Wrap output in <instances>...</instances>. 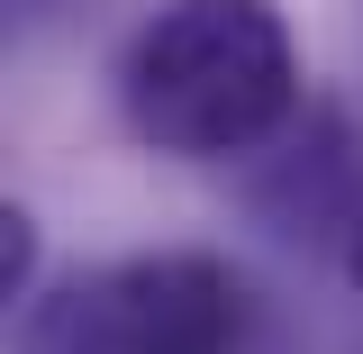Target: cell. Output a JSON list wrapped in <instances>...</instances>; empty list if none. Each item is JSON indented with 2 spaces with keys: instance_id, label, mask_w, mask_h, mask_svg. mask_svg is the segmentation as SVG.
I'll list each match as a JSON object with an SVG mask.
<instances>
[{
  "instance_id": "obj_4",
  "label": "cell",
  "mask_w": 363,
  "mask_h": 354,
  "mask_svg": "<svg viewBox=\"0 0 363 354\" xmlns=\"http://www.w3.org/2000/svg\"><path fill=\"white\" fill-rule=\"evenodd\" d=\"M345 272H354V300H363V209H354V227H345Z\"/></svg>"
},
{
  "instance_id": "obj_2",
  "label": "cell",
  "mask_w": 363,
  "mask_h": 354,
  "mask_svg": "<svg viewBox=\"0 0 363 354\" xmlns=\"http://www.w3.org/2000/svg\"><path fill=\"white\" fill-rule=\"evenodd\" d=\"M18 354H245V282L191 245L91 264L28 300Z\"/></svg>"
},
{
  "instance_id": "obj_3",
  "label": "cell",
  "mask_w": 363,
  "mask_h": 354,
  "mask_svg": "<svg viewBox=\"0 0 363 354\" xmlns=\"http://www.w3.org/2000/svg\"><path fill=\"white\" fill-rule=\"evenodd\" d=\"M28 272H37V219H28V209H0V291L18 300Z\"/></svg>"
},
{
  "instance_id": "obj_1",
  "label": "cell",
  "mask_w": 363,
  "mask_h": 354,
  "mask_svg": "<svg viewBox=\"0 0 363 354\" xmlns=\"http://www.w3.org/2000/svg\"><path fill=\"white\" fill-rule=\"evenodd\" d=\"M118 109L173 164L255 155L300 109V37L272 0H173L118 55Z\"/></svg>"
}]
</instances>
